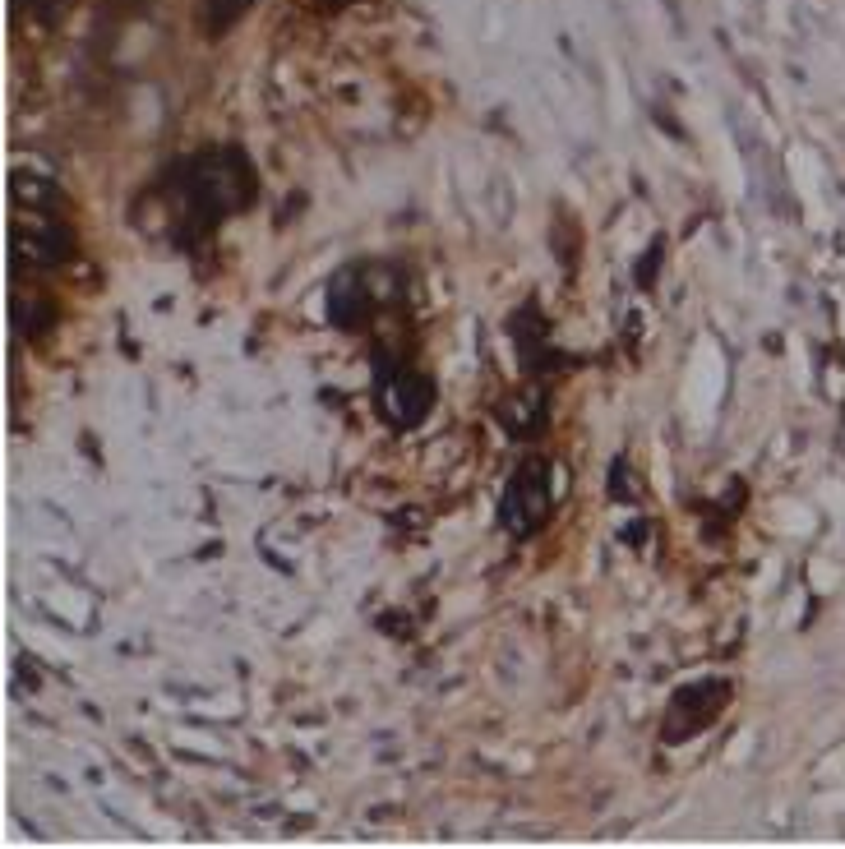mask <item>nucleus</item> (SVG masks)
I'll list each match as a JSON object with an SVG mask.
<instances>
[{
  "instance_id": "1",
  "label": "nucleus",
  "mask_w": 845,
  "mask_h": 849,
  "mask_svg": "<svg viewBox=\"0 0 845 849\" xmlns=\"http://www.w3.org/2000/svg\"><path fill=\"white\" fill-rule=\"evenodd\" d=\"M185 185H190V213L204 217V227L222 222V213L241 208L250 199V171L241 167L236 153H204L185 171Z\"/></svg>"
},
{
  "instance_id": "2",
  "label": "nucleus",
  "mask_w": 845,
  "mask_h": 849,
  "mask_svg": "<svg viewBox=\"0 0 845 849\" xmlns=\"http://www.w3.org/2000/svg\"><path fill=\"white\" fill-rule=\"evenodd\" d=\"M550 517V467L541 457H527L504 490V527L513 536H536Z\"/></svg>"
},
{
  "instance_id": "3",
  "label": "nucleus",
  "mask_w": 845,
  "mask_h": 849,
  "mask_svg": "<svg viewBox=\"0 0 845 849\" xmlns=\"http://www.w3.org/2000/svg\"><path fill=\"white\" fill-rule=\"evenodd\" d=\"M725 706V683H689V688H679L675 706H670V730L665 739H689L693 730H707V720L721 716Z\"/></svg>"
},
{
  "instance_id": "4",
  "label": "nucleus",
  "mask_w": 845,
  "mask_h": 849,
  "mask_svg": "<svg viewBox=\"0 0 845 849\" xmlns=\"http://www.w3.org/2000/svg\"><path fill=\"white\" fill-rule=\"evenodd\" d=\"M379 407H384L388 420H398V425H416V420L430 411V383H425L421 374L398 370L393 379L379 383Z\"/></svg>"
},
{
  "instance_id": "5",
  "label": "nucleus",
  "mask_w": 845,
  "mask_h": 849,
  "mask_svg": "<svg viewBox=\"0 0 845 849\" xmlns=\"http://www.w3.org/2000/svg\"><path fill=\"white\" fill-rule=\"evenodd\" d=\"M245 5H250V0H204V24H208V33H227V28L245 14Z\"/></svg>"
}]
</instances>
